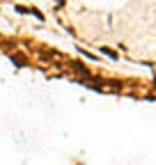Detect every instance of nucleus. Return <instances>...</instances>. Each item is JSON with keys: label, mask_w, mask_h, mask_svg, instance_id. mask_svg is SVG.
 <instances>
[{"label": "nucleus", "mask_w": 156, "mask_h": 165, "mask_svg": "<svg viewBox=\"0 0 156 165\" xmlns=\"http://www.w3.org/2000/svg\"><path fill=\"white\" fill-rule=\"evenodd\" d=\"M11 60H14L16 64H19V67H23V64L28 62V60H25V55H19V53H16V55H11Z\"/></svg>", "instance_id": "f257e3e1"}]
</instances>
